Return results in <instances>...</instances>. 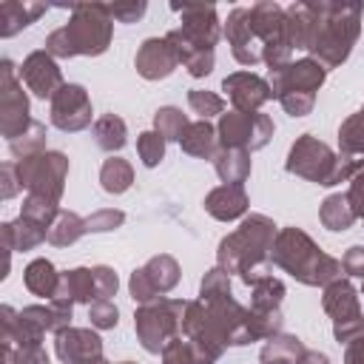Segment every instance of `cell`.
I'll list each match as a JSON object with an SVG mask.
<instances>
[{
    "instance_id": "1",
    "label": "cell",
    "mask_w": 364,
    "mask_h": 364,
    "mask_svg": "<svg viewBox=\"0 0 364 364\" xmlns=\"http://www.w3.org/2000/svg\"><path fill=\"white\" fill-rule=\"evenodd\" d=\"M273 245V222L264 216H250L233 236L222 239L219 245V264L225 273L236 270L247 284L267 276L264 273V250Z\"/></svg>"
},
{
    "instance_id": "2",
    "label": "cell",
    "mask_w": 364,
    "mask_h": 364,
    "mask_svg": "<svg viewBox=\"0 0 364 364\" xmlns=\"http://www.w3.org/2000/svg\"><path fill=\"white\" fill-rule=\"evenodd\" d=\"M273 262L287 273H293L296 279H301L304 284H327V282H336L341 273V262L321 253L310 242V236H304L296 228H287L279 233L273 247Z\"/></svg>"
},
{
    "instance_id": "3",
    "label": "cell",
    "mask_w": 364,
    "mask_h": 364,
    "mask_svg": "<svg viewBox=\"0 0 364 364\" xmlns=\"http://www.w3.org/2000/svg\"><path fill=\"white\" fill-rule=\"evenodd\" d=\"M316 9V34L310 51H316L327 65L341 63L350 54V46L358 34L361 6H313Z\"/></svg>"
},
{
    "instance_id": "4",
    "label": "cell",
    "mask_w": 364,
    "mask_h": 364,
    "mask_svg": "<svg viewBox=\"0 0 364 364\" xmlns=\"http://www.w3.org/2000/svg\"><path fill=\"white\" fill-rule=\"evenodd\" d=\"M71 54H102L111 40V20L105 6H77L74 20L65 26Z\"/></svg>"
},
{
    "instance_id": "5",
    "label": "cell",
    "mask_w": 364,
    "mask_h": 364,
    "mask_svg": "<svg viewBox=\"0 0 364 364\" xmlns=\"http://www.w3.org/2000/svg\"><path fill=\"white\" fill-rule=\"evenodd\" d=\"M188 304L182 301H156V304H142L136 310V333L145 350L159 353L165 341L176 333V321H182V313Z\"/></svg>"
},
{
    "instance_id": "6",
    "label": "cell",
    "mask_w": 364,
    "mask_h": 364,
    "mask_svg": "<svg viewBox=\"0 0 364 364\" xmlns=\"http://www.w3.org/2000/svg\"><path fill=\"white\" fill-rule=\"evenodd\" d=\"M324 310L336 321V338L338 341H353L364 333V316L358 310V299H355V290L350 287V282L336 279V282L327 284Z\"/></svg>"
},
{
    "instance_id": "7",
    "label": "cell",
    "mask_w": 364,
    "mask_h": 364,
    "mask_svg": "<svg viewBox=\"0 0 364 364\" xmlns=\"http://www.w3.org/2000/svg\"><path fill=\"white\" fill-rule=\"evenodd\" d=\"M336 168H338V159L330 154L327 145L316 142L310 134H304L293 151H290V159H287V171L290 173H299V176H307L318 185H333L336 179Z\"/></svg>"
},
{
    "instance_id": "8",
    "label": "cell",
    "mask_w": 364,
    "mask_h": 364,
    "mask_svg": "<svg viewBox=\"0 0 364 364\" xmlns=\"http://www.w3.org/2000/svg\"><path fill=\"white\" fill-rule=\"evenodd\" d=\"M65 156L63 154H43V156H26L20 162V182L34 191V196H43L48 202H57L63 191V176H65Z\"/></svg>"
},
{
    "instance_id": "9",
    "label": "cell",
    "mask_w": 364,
    "mask_h": 364,
    "mask_svg": "<svg viewBox=\"0 0 364 364\" xmlns=\"http://www.w3.org/2000/svg\"><path fill=\"white\" fill-rule=\"evenodd\" d=\"M219 134L228 148H262L273 134V122L256 111H230L222 117Z\"/></svg>"
},
{
    "instance_id": "10",
    "label": "cell",
    "mask_w": 364,
    "mask_h": 364,
    "mask_svg": "<svg viewBox=\"0 0 364 364\" xmlns=\"http://www.w3.org/2000/svg\"><path fill=\"white\" fill-rule=\"evenodd\" d=\"M51 122L63 131H80L91 122V102L82 85H63L51 102Z\"/></svg>"
},
{
    "instance_id": "11",
    "label": "cell",
    "mask_w": 364,
    "mask_h": 364,
    "mask_svg": "<svg viewBox=\"0 0 364 364\" xmlns=\"http://www.w3.org/2000/svg\"><path fill=\"white\" fill-rule=\"evenodd\" d=\"M57 355L65 364H94L102 355L100 336L91 330H60L57 333Z\"/></svg>"
},
{
    "instance_id": "12",
    "label": "cell",
    "mask_w": 364,
    "mask_h": 364,
    "mask_svg": "<svg viewBox=\"0 0 364 364\" xmlns=\"http://www.w3.org/2000/svg\"><path fill=\"white\" fill-rule=\"evenodd\" d=\"M173 11H179L185 17L182 23V34L199 46V48H210L213 51V43H216V9L213 6H173Z\"/></svg>"
},
{
    "instance_id": "13",
    "label": "cell",
    "mask_w": 364,
    "mask_h": 364,
    "mask_svg": "<svg viewBox=\"0 0 364 364\" xmlns=\"http://www.w3.org/2000/svg\"><path fill=\"white\" fill-rule=\"evenodd\" d=\"M222 85H225V91L230 94L236 111H253V108H259L262 102H267V100L273 97L270 85H267L262 77L250 74V71L230 74V77H225Z\"/></svg>"
},
{
    "instance_id": "14",
    "label": "cell",
    "mask_w": 364,
    "mask_h": 364,
    "mask_svg": "<svg viewBox=\"0 0 364 364\" xmlns=\"http://www.w3.org/2000/svg\"><path fill=\"white\" fill-rule=\"evenodd\" d=\"M26 85L37 94V97H54L60 88H63V80H60V68L54 65V60L46 54V51H34L26 63H23V74Z\"/></svg>"
},
{
    "instance_id": "15",
    "label": "cell",
    "mask_w": 364,
    "mask_h": 364,
    "mask_svg": "<svg viewBox=\"0 0 364 364\" xmlns=\"http://www.w3.org/2000/svg\"><path fill=\"white\" fill-rule=\"evenodd\" d=\"M176 63H179V57H176V48L171 46L168 37L165 40H145L142 48H139V54H136V68L148 80L168 77Z\"/></svg>"
},
{
    "instance_id": "16",
    "label": "cell",
    "mask_w": 364,
    "mask_h": 364,
    "mask_svg": "<svg viewBox=\"0 0 364 364\" xmlns=\"http://www.w3.org/2000/svg\"><path fill=\"white\" fill-rule=\"evenodd\" d=\"M205 208H208L216 219H236V216L245 213V208H247L245 188H242V185H222V188H216V191L205 199Z\"/></svg>"
},
{
    "instance_id": "17",
    "label": "cell",
    "mask_w": 364,
    "mask_h": 364,
    "mask_svg": "<svg viewBox=\"0 0 364 364\" xmlns=\"http://www.w3.org/2000/svg\"><path fill=\"white\" fill-rule=\"evenodd\" d=\"M26 287L37 296H57L60 276L54 273V264L48 259H37L26 267Z\"/></svg>"
},
{
    "instance_id": "18",
    "label": "cell",
    "mask_w": 364,
    "mask_h": 364,
    "mask_svg": "<svg viewBox=\"0 0 364 364\" xmlns=\"http://www.w3.org/2000/svg\"><path fill=\"white\" fill-rule=\"evenodd\" d=\"M304 355V347L296 336H279L270 338L262 350V361L264 364H299Z\"/></svg>"
},
{
    "instance_id": "19",
    "label": "cell",
    "mask_w": 364,
    "mask_h": 364,
    "mask_svg": "<svg viewBox=\"0 0 364 364\" xmlns=\"http://www.w3.org/2000/svg\"><path fill=\"white\" fill-rule=\"evenodd\" d=\"M247 171H250L247 151L230 148V151H225V154L216 159V173L225 179V185H242V179L247 176Z\"/></svg>"
},
{
    "instance_id": "20",
    "label": "cell",
    "mask_w": 364,
    "mask_h": 364,
    "mask_svg": "<svg viewBox=\"0 0 364 364\" xmlns=\"http://www.w3.org/2000/svg\"><path fill=\"white\" fill-rule=\"evenodd\" d=\"M353 219H355V210H353V205H350L347 196L336 193V196L324 199V205H321V222L330 230H347L353 225Z\"/></svg>"
},
{
    "instance_id": "21",
    "label": "cell",
    "mask_w": 364,
    "mask_h": 364,
    "mask_svg": "<svg viewBox=\"0 0 364 364\" xmlns=\"http://www.w3.org/2000/svg\"><path fill=\"white\" fill-rule=\"evenodd\" d=\"M182 148L193 156H210L213 154V145H216V136H213V128L208 122H193L185 128L182 134Z\"/></svg>"
},
{
    "instance_id": "22",
    "label": "cell",
    "mask_w": 364,
    "mask_h": 364,
    "mask_svg": "<svg viewBox=\"0 0 364 364\" xmlns=\"http://www.w3.org/2000/svg\"><path fill=\"white\" fill-rule=\"evenodd\" d=\"M145 276H148V282L154 284V290L156 293H165V290H171L173 284H176V262L171 259V256H156V259H151L145 267Z\"/></svg>"
},
{
    "instance_id": "23",
    "label": "cell",
    "mask_w": 364,
    "mask_h": 364,
    "mask_svg": "<svg viewBox=\"0 0 364 364\" xmlns=\"http://www.w3.org/2000/svg\"><path fill=\"white\" fill-rule=\"evenodd\" d=\"M94 134H97V145L105 148V151H119L125 145V122L119 117H114V114L97 119Z\"/></svg>"
},
{
    "instance_id": "24",
    "label": "cell",
    "mask_w": 364,
    "mask_h": 364,
    "mask_svg": "<svg viewBox=\"0 0 364 364\" xmlns=\"http://www.w3.org/2000/svg\"><path fill=\"white\" fill-rule=\"evenodd\" d=\"M282 296H284V287L279 279L262 276L253 282V310H276Z\"/></svg>"
},
{
    "instance_id": "25",
    "label": "cell",
    "mask_w": 364,
    "mask_h": 364,
    "mask_svg": "<svg viewBox=\"0 0 364 364\" xmlns=\"http://www.w3.org/2000/svg\"><path fill=\"white\" fill-rule=\"evenodd\" d=\"M43 9L40 6H23V3H6L0 9V23H3V34H14L20 26H28Z\"/></svg>"
},
{
    "instance_id": "26",
    "label": "cell",
    "mask_w": 364,
    "mask_h": 364,
    "mask_svg": "<svg viewBox=\"0 0 364 364\" xmlns=\"http://www.w3.org/2000/svg\"><path fill=\"white\" fill-rule=\"evenodd\" d=\"M100 179H102V188H105L108 193H122V191L131 185V165H128L125 159H108V162L102 165Z\"/></svg>"
},
{
    "instance_id": "27",
    "label": "cell",
    "mask_w": 364,
    "mask_h": 364,
    "mask_svg": "<svg viewBox=\"0 0 364 364\" xmlns=\"http://www.w3.org/2000/svg\"><path fill=\"white\" fill-rule=\"evenodd\" d=\"M341 148L350 159L364 156V114H355L341 125Z\"/></svg>"
},
{
    "instance_id": "28",
    "label": "cell",
    "mask_w": 364,
    "mask_h": 364,
    "mask_svg": "<svg viewBox=\"0 0 364 364\" xmlns=\"http://www.w3.org/2000/svg\"><path fill=\"white\" fill-rule=\"evenodd\" d=\"M82 230H85V222H82L80 216H74V213H60L57 222L48 228V242H54V245H71Z\"/></svg>"
},
{
    "instance_id": "29",
    "label": "cell",
    "mask_w": 364,
    "mask_h": 364,
    "mask_svg": "<svg viewBox=\"0 0 364 364\" xmlns=\"http://www.w3.org/2000/svg\"><path fill=\"white\" fill-rule=\"evenodd\" d=\"M154 122H156V134L162 139H182V134L188 128V119L179 108H159Z\"/></svg>"
},
{
    "instance_id": "30",
    "label": "cell",
    "mask_w": 364,
    "mask_h": 364,
    "mask_svg": "<svg viewBox=\"0 0 364 364\" xmlns=\"http://www.w3.org/2000/svg\"><path fill=\"white\" fill-rule=\"evenodd\" d=\"M136 148H139V156H142L145 165H156L162 159V154H165V139L156 131H148V134L139 136Z\"/></svg>"
},
{
    "instance_id": "31",
    "label": "cell",
    "mask_w": 364,
    "mask_h": 364,
    "mask_svg": "<svg viewBox=\"0 0 364 364\" xmlns=\"http://www.w3.org/2000/svg\"><path fill=\"white\" fill-rule=\"evenodd\" d=\"M188 102H191V108H193L196 114H202V117L219 114V111L225 108L222 97H216V94H208V91H191V94H188Z\"/></svg>"
},
{
    "instance_id": "32",
    "label": "cell",
    "mask_w": 364,
    "mask_h": 364,
    "mask_svg": "<svg viewBox=\"0 0 364 364\" xmlns=\"http://www.w3.org/2000/svg\"><path fill=\"white\" fill-rule=\"evenodd\" d=\"M88 316L97 327H114L117 324V307L111 299H97L91 307H88Z\"/></svg>"
},
{
    "instance_id": "33",
    "label": "cell",
    "mask_w": 364,
    "mask_h": 364,
    "mask_svg": "<svg viewBox=\"0 0 364 364\" xmlns=\"http://www.w3.org/2000/svg\"><path fill=\"white\" fill-rule=\"evenodd\" d=\"M94 290H97V299H108L114 296L117 290V273L108 270V267H94Z\"/></svg>"
},
{
    "instance_id": "34",
    "label": "cell",
    "mask_w": 364,
    "mask_h": 364,
    "mask_svg": "<svg viewBox=\"0 0 364 364\" xmlns=\"http://www.w3.org/2000/svg\"><path fill=\"white\" fill-rule=\"evenodd\" d=\"M119 222H122V213L119 210H100L91 219H85V230H111Z\"/></svg>"
},
{
    "instance_id": "35",
    "label": "cell",
    "mask_w": 364,
    "mask_h": 364,
    "mask_svg": "<svg viewBox=\"0 0 364 364\" xmlns=\"http://www.w3.org/2000/svg\"><path fill=\"white\" fill-rule=\"evenodd\" d=\"M341 267H344L350 276H361V279H364V247H350L347 256L341 259Z\"/></svg>"
},
{
    "instance_id": "36",
    "label": "cell",
    "mask_w": 364,
    "mask_h": 364,
    "mask_svg": "<svg viewBox=\"0 0 364 364\" xmlns=\"http://www.w3.org/2000/svg\"><path fill=\"white\" fill-rule=\"evenodd\" d=\"M105 11L111 17H119V20H134L145 11V3H131V6H105Z\"/></svg>"
},
{
    "instance_id": "37",
    "label": "cell",
    "mask_w": 364,
    "mask_h": 364,
    "mask_svg": "<svg viewBox=\"0 0 364 364\" xmlns=\"http://www.w3.org/2000/svg\"><path fill=\"white\" fill-rule=\"evenodd\" d=\"M20 364H48V355L40 350V344H23Z\"/></svg>"
},
{
    "instance_id": "38",
    "label": "cell",
    "mask_w": 364,
    "mask_h": 364,
    "mask_svg": "<svg viewBox=\"0 0 364 364\" xmlns=\"http://www.w3.org/2000/svg\"><path fill=\"white\" fill-rule=\"evenodd\" d=\"M347 364H364V333H361L358 338H353V341H350Z\"/></svg>"
},
{
    "instance_id": "39",
    "label": "cell",
    "mask_w": 364,
    "mask_h": 364,
    "mask_svg": "<svg viewBox=\"0 0 364 364\" xmlns=\"http://www.w3.org/2000/svg\"><path fill=\"white\" fill-rule=\"evenodd\" d=\"M299 364H330V361H327V355H324V353H304Z\"/></svg>"
},
{
    "instance_id": "40",
    "label": "cell",
    "mask_w": 364,
    "mask_h": 364,
    "mask_svg": "<svg viewBox=\"0 0 364 364\" xmlns=\"http://www.w3.org/2000/svg\"><path fill=\"white\" fill-rule=\"evenodd\" d=\"M94 364H108V361H94Z\"/></svg>"
},
{
    "instance_id": "41",
    "label": "cell",
    "mask_w": 364,
    "mask_h": 364,
    "mask_svg": "<svg viewBox=\"0 0 364 364\" xmlns=\"http://www.w3.org/2000/svg\"><path fill=\"white\" fill-rule=\"evenodd\" d=\"M125 364H128V361H125Z\"/></svg>"
}]
</instances>
